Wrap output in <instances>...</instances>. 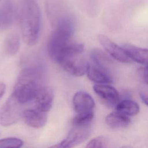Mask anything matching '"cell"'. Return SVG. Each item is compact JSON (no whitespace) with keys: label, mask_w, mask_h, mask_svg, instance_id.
<instances>
[{"label":"cell","mask_w":148,"mask_h":148,"mask_svg":"<svg viewBox=\"0 0 148 148\" xmlns=\"http://www.w3.org/2000/svg\"><path fill=\"white\" fill-rule=\"evenodd\" d=\"M90 57L92 62L112 75L113 74L114 62L106 51L98 48L94 49L90 53Z\"/></svg>","instance_id":"7c38bea8"},{"label":"cell","mask_w":148,"mask_h":148,"mask_svg":"<svg viewBox=\"0 0 148 148\" xmlns=\"http://www.w3.org/2000/svg\"><path fill=\"white\" fill-rule=\"evenodd\" d=\"M43 69L40 66L24 68L17 78L12 94L23 105L32 101L38 90L43 86Z\"/></svg>","instance_id":"6da1fadb"},{"label":"cell","mask_w":148,"mask_h":148,"mask_svg":"<svg viewBox=\"0 0 148 148\" xmlns=\"http://www.w3.org/2000/svg\"><path fill=\"white\" fill-rule=\"evenodd\" d=\"M72 103L77 114L87 113L93 111L95 102L92 97L87 92L79 91L73 97Z\"/></svg>","instance_id":"ba28073f"},{"label":"cell","mask_w":148,"mask_h":148,"mask_svg":"<svg viewBox=\"0 0 148 148\" xmlns=\"http://www.w3.org/2000/svg\"><path fill=\"white\" fill-rule=\"evenodd\" d=\"M86 74L91 81L96 84H110L113 82V75L91 61L88 62Z\"/></svg>","instance_id":"9c48e42d"},{"label":"cell","mask_w":148,"mask_h":148,"mask_svg":"<svg viewBox=\"0 0 148 148\" xmlns=\"http://www.w3.org/2000/svg\"><path fill=\"white\" fill-rule=\"evenodd\" d=\"M116 111L128 116H135L139 112V105L131 99H124L119 101L116 105Z\"/></svg>","instance_id":"ac0fdd59"},{"label":"cell","mask_w":148,"mask_h":148,"mask_svg":"<svg viewBox=\"0 0 148 148\" xmlns=\"http://www.w3.org/2000/svg\"><path fill=\"white\" fill-rule=\"evenodd\" d=\"M121 47L132 62L145 65H148V49L142 48L130 43L123 44Z\"/></svg>","instance_id":"9a60e30c"},{"label":"cell","mask_w":148,"mask_h":148,"mask_svg":"<svg viewBox=\"0 0 148 148\" xmlns=\"http://www.w3.org/2000/svg\"><path fill=\"white\" fill-rule=\"evenodd\" d=\"M23 106L12 94L0 108V125L8 127L17 123L23 116Z\"/></svg>","instance_id":"277c9868"},{"label":"cell","mask_w":148,"mask_h":148,"mask_svg":"<svg viewBox=\"0 0 148 148\" xmlns=\"http://www.w3.org/2000/svg\"><path fill=\"white\" fill-rule=\"evenodd\" d=\"M20 46V35L16 32L8 34L3 42V50L5 54L9 56L16 54Z\"/></svg>","instance_id":"e0dca14e"},{"label":"cell","mask_w":148,"mask_h":148,"mask_svg":"<svg viewBox=\"0 0 148 148\" xmlns=\"http://www.w3.org/2000/svg\"><path fill=\"white\" fill-rule=\"evenodd\" d=\"M86 139V136L82 130L72 128L65 139L48 148H73Z\"/></svg>","instance_id":"4fadbf2b"},{"label":"cell","mask_w":148,"mask_h":148,"mask_svg":"<svg viewBox=\"0 0 148 148\" xmlns=\"http://www.w3.org/2000/svg\"><path fill=\"white\" fill-rule=\"evenodd\" d=\"M75 29V20L69 14L61 16L56 23L47 44V53L53 61L58 53L69 43Z\"/></svg>","instance_id":"3957f363"},{"label":"cell","mask_w":148,"mask_h":148,"mask_svg":"<svg viewBox=\"0 0 148 148\" xmlns=\"http://www.w3.org/2000/svg\"><path fill=\"white\" fill-rule=\"evenodd\" d=\"M80 56L66 59L59 65L70 75L77 77L82 76L86 73L88 62Z\"/></svg>","instance_id":"52a82bcc"},{"label":"cell","mask_w":148,"mask_h":148,"mask_svg":"<svg viewBox=\"0 0 148 148\" xmlns=\"http://www.w3.org/2000/svg\"><path fill=\"white\" fill-rule=\"evenodd\" d=\"M98 40L105 51L113 59L122 63H131L132 61L121 47L114 43L108 36L100 34Z\"/></svg>","instance_id":"5b68a950"},{"label":"cell","mask_w":148,"mask_h":148,"mask_svg":"<svg viewBox=\"0 0 148 148\" xmlns=\"http://www.w3.org/2000/svg\"><path fill=\"white\" fill-rule=\"evenodd\" d=\"M6 91V85L3 82H0V100L3 96Z\"/></svg>","instance_id":"603a6c76"},{"label":"cell","mask_w":148,"mask_h":148,"mask_svg":"<svg viewBox=\"0 0 148 148\" xmlns=\"http://www.w3.org/2000/svg\"><path fill=\"white\" fill-rule=\"evenodd\" d=\"M24 123L34 128L43 127L47 123V116L46 113L38 110L37 109H26L23 113Z\"/></svg>","instance_id":"8fae6325"},{"label":"cell","mask_w":148,"mask_h":148,"mask_svg":"<svg viewBox=\"0 0 148 148\" xmlns=\"http://www.w3.org/2000/svg\"><path fill=\"white\" fill-rule=\"evenodd\" d=\"M25 1H35V0H25Z\"/></svg>","instance_id":"484cf974"},{"label":"cell","mask_w":148,"mask_h":148,"mask_svg":"<svg viewBox=\"0 0 148 148\" xmlns=\"http://www.w3.org/2000/svg\"><path fill=\"white\" fill-rule=\"evenodd\" d=\"M21 32L23 41L29 46L37 43L40 27V11L35 1H25L20 14Z\"/></svg>","instance_id":"7a4b0ae2"},{"label":"cell","mask_w":148,"mask_h":148,"mask_svg":"<svg viewBox=\"0 0 148 148\" xmlns=\"http://www.w3.org/2000/svg\"><path fill=\"white\" fill-rule=\"evenodd\" d=\"M105 122L111 128H123L129 125L130 124V119L129 116L116 111L106 116Z\"/></svg>","instance_id":"2e32d148"},{"label":"cell","mask_w":148,"mask_h":148,"mask_svg":"<svg viewBox=\"0 0 148 148\" xmlns=\"http://www.w3.org/2000/svg\"><path fill=\"white\" fill-rule=\"evenodd\" d=\"M23 143L21 139L9 137L0 139V148H21Z\"/></svg>","instance_id":"ffe728a7"},{"label":"cell","mask_w":148,"mask_h":148,"mask_svg":"<svg viewBox=\"0 0 148 148\" xmlns=\"http://www.w3.org/2000/svg\"><path fill=\"white\" fill-rule=\"evenodd\" d=\"M121 148H134V147L132 146H124L121 147Z\"/></svg>","instance_id":"d4e9b609"},{"label":"cell","mask_w":148,"mask_h":148,"mask_svg":"<svg viewBox=\"0 0 148 148\" xmlns=\"http://www.w3.org/2000/svg\"><path fill=\"white\" fill-rule=\"evenodd\" d=\"M54 94L53 90L46 86H42L38 90L34 98L36 109L40 112H49L53 105Z\"/></svg>","instance_id":"8992f818"},{"label":"cell","mask_w":148,"mask_h":148,"mask_svg":"<svg viewBox=\"0 0 148 148\" xmlns=\"http://www.w3.org/2000/svg\"><path fill=\"white\" fill-rule=\"evenodd\" d=\"M93 90L97 95L110 105H116L120 101L118 91L108 84H95L93 86Z\"/></svg>","instance_id":"30bf717a"},{"label":"cell","mask_w":148,"mask_h":148,"mask_svg":"<svg viewBox=\"0 0 148 148\" xmlns=\"http://www.w3.org/2000/svg\"><path fill=\"white\" fill-rule=\"evenodd\" d=\"M140 97L142 101L145 103L148 106V94L141 92L140 93Z\"/></svg>","instance_id":"cb8c5ba5"},{"label":"cell","mask_w":148,"mask_h":148,"mask_svg":"<svg viewBox=\"0 0 148 148\" xmlns=\"http://www.w3.org/2000/svg\"><path fill=\"white\" fill-rule=\"evenodd\" d=\"M108 143L106 138L99 136L92 139L85 148H107Z\"/></svg>","instance_id":"44dd1931"},{"label":"cell","mask_w":148,"mask_h":148,"mask_svg":"<svg viewBox=\"0 0 148 148\" xmlns=\"http://www.w3.org/2000/svg\"><path fill=\"white\" fill-rule=\"evenodd\" d=\"M139 74L143 82L148 84V65H145L144 67L139 69Z\"/></svg>","instance_id":"7402d4cb"},{"label":"cell","mask_w":148,"mask_h":148,"mask_svg":"<svg viewBox=\"0 0 148 148\" xmlns=\"http://www.w3.org/2000/svg\"><path fill=\"white\" fill-rule=\"evenodd\" d=\"M15 8L12 0H3L0 6V26L2 28L10 27L14 21Z\"/></svg>","instance_id":"5bb4252c"},{"label":"cell","mask_w":148,"mask_h":148,"mask_svg":"<svg viewBox=\"0 0 148 148\" xmlns=\"http://www.w3.org/2000/svg\"><path fill=\"white\" fill-rule=\"evenodd\" d=\"M94 118V112L77 114L72 119V124L75 127H84L90 125Z\"/></svg>","instance_id":"d6986e66"}]
</instances>
